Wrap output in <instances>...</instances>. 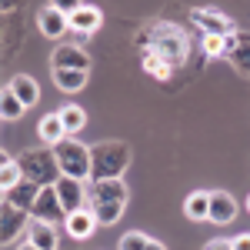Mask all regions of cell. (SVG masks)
I'll use <instances>...</instances> for the list:
<instances>
[{"mask_svg":"<svg viewBox=\"0 0 250 250\" xmlns=\"http://www.w3.org/2000/svg\"><path fill=\"white\" fill-rule=\"evenodd\" d=\"M54 154H57V164L63 177H74V180H87L90 170H94V157H90V147L80 144L77 137H63L60 144H54Z\"/></svg>","mask_w":250,"mask_h":250,"instance_id":"cell-4","label":"cell"},{"mask_svg":"<svg viewBox=\"0 0 250 250\" xmlns=\"http://www.w3.org/2000/svg\"><path fill=\"white\" fill-rule=\"evenodd\" d=\"M204 250H233V240H210Z\"/></svg>","mask_w":250,"mask_h":250,"instance_id":"cell-31","label":"cell"},{"mask_svg":"<svg viewBox=\"0 0 250 250\" xmlns=\"http://www.w3.org/2000/svg\"><path fill=\"white\" fill-rule=\"evenodd\" d=\"M23 237L40 250H57V244H60L57 227H54V224H43V220H30V227H27Z\"/></svg>","mask_w":250,"mask_h":250,"instance_id":"cell-14","label":"cell"},{"mask_svg":"<svg viewBox=\"0 0 250 250\" xmlns=\"http://www.w3.org/2000/svg\"><path fill=\"white\" fill-rule=\"evenodd\" d=\"M147 250H167V247H164L160 240H150V244H147Z\"/></svg>","mask_w":250,"mask_h":250,"instance_id":"cell-33","label":"cell"},{"mask_svg":"<svg viewBox=\"0 0 250 250\" xmlns=\"http://www.w3.org/2000/svg\"><path fill=\"white\" fill-rule=\"evenodd\" d=\"M0 213H3V217H0V220H3V227H0V240L10 247V244H17V240H20V233H27V227H30L34 217H30L27 210H20V207H14V204H7V200H3V210H0Z\"/></svg>","mask_w":250,"mask_h":250,"instance_id":"cell-7","label":"cell"},{"mask_svg":"<svg viewBox=\"0 0 250 250\" xmlns=\"http://www.w3.org/2000/svg\"><path fill=\"white\" fill-rule=\"evenodd\" d=\"M57 114H60V120H63V130H67L70 137H77L80 130H83V124H87V114H83V107H77V104L60 107Z\"/></svg>","mask_w":250,"mask_h":250,"instance_id":"cell-23","label":"cell"},{"mask_svg":"<svg viewBox=\"0 0 250 250\" xmlns=\"http://www.w3.org/2000/svg\"><path fill=\"white\" fill-rule=\"evenodd\" d=\"M184 213L190 220H210V193L207 190H193L187 200H184Z\"/></svg>","mask_w":250,"mask_h":250,"instance_id":"cell-20","label":"cell"},{"mask_svg":"<svg viewBox=\"0 0 250 250\" xmlns=\"http://www.w3.org/2000/svg\"><path fill=\"white\" fill-rule=\"evenodd\" d=\"M127 184L124 177L117 180H94V200H104V204H127Z\"/></svg>","mask_w":250,"mask_h":250,"instance_id":"cell-16","label":"cell"},{"mask_svg":"<svg viewBox=\"0 0 250 250\" xmlns=\"http://www.w3.org/2000/svg\"><path fill=\"white\" fill-rule=\"evenodd\" d=\"M190 23L204 34V37H230L233 34V20L213 7H193L190 10Z\"/></svg>","mask_w":250,"mask_h":250,"instance_id":"cell-5","label":"cell"},{"mask_svg":"<svg viewBox=\"0 0 250 250\" xmlns=\"http://www.w3.org/2000/svg\"><path fill=\"white\" fill-rule=\"evenodd\" d=\"M147 244H150V237L140 230H127L124 237H120V244H117V250H147Z\"/></svg>","mask_w":250,"mask_h":250,"instance_id":"cell-27","label":"cell"},{"mask_svg":"<svg viewBox=\"0 0 250 250\" xmlns=\"http://www.w3.org/2000/svg\"><path fill=\"white\" fill-rule=\"evenodd\" d=\"M50 74H54V83L60 90H67V94H77L87 83V70H60V67H54Z\"/></svg>","mask_w":250,"mask_h":250,"instance_id":"cell-22","label":"cell"},{"mask_svg":"<svg viewBox=\"0 0 250 250\" xmlns=\"http://www.w3.org/2000/svg\"><path fill=\"white\" fill-rule=\"evenodd\" d=\"M90 157H94L90 180H117V177H124V170L130 167V147L120 144V140L94 144L90 147Z\"/></svg>","mask_w":250,"mask_h":250,"instance_id":"cell-3","label":"cell"},{"mask_svg":"<svg viewBox=\"0 0 250 250\" xmlns=\"http://www.w3.org/2000/svg\"><path fill=\"white\" fill-rule=\"evenodd\" d=\"M17 250H40V247H34L30 240H23V244H17Z\"/></svg>","mask_w":250,"mask_h":250,"instance_id":"cell-34","label":"cell"},{"mask_svg":"<svg viewBox=\"0 0 250 250\" xmlns=\"http://www.w3.org/2000/svg\"><path fill=\"white\" fill-rule=\"evenodd\" d=\"M230 67L240 74L244 80H250V34H230L227 37V54Z\"/></svg>","mask_w":250,"mask_h":250,"instance_id":"cell-8","label":"cell"},{"mask_svg":"<svg viewBox=\"0 0 250 250\" xmlns=\"http://www.w3.org/2000/svg\"><path fill=\"white\" fill-rule=\"evenodd\" d=\"M23 110H27V107L20 104V97L7 87V90H3V97H0V117H3V120H20V117H23Z\"/></svg>","mask_w":250,"mask_h":250,"instance_id":"cell-26","label":"cell"},{"mask_svg":"<svg viewBox=\"0 0 250 250\" xmlns=\"http://www.w3.org/2000/svg\"><path fill=\"white\" fill-rule=\"evenodd\" d=\"M37 27H40V34L43 37H50V40H57L63 37L67 30H70V17L63 14V10H57V7H43V10H37Z\"/></svg>","mask_w":250,"mask_h":250,"instance_id":"cell-11","label":"cell"},{"mask_svg":"<svg viewBox=\"0 0 250 250\" xmlns=\"http://www.w3.org/2000/svg\"><path fill=\"white\" fill-rule=\"evenodd\" d=\"M20 180H23V170H20L17 157H10L7 150H3V157H0V187H3V193L14 190Z\"/></svg>","mask_w":250,"mask_h":250,"instance_id":"cell-21","label":"cell"},{"mask_svg":"<svg viewBox=\"0 0 250 250\" xmlns=\"http://www.w3.org/2000/svg\"><path fill=\"white\" fill-rule=\"evenodd\" d=\"M50 67L60 70H90V57L80 43H60L57 50L50 54Z\"/></svg>","mask_w":250,"mask_h":250,"instance_id":"cell-9","label":"cell"},{"mask_svg":"<svg viewBox=\"0 0 250 250\" xmlns=\"http://www.w3.org/2000/svg\"><path fill=\"white\" fill-rule=\"evenodd\" d=\"M63 227H67V233H70L74 240H87V237H90V233L97 230V213H94V210H87V207H83V210L70 213Z\"/></svg>","mask_w":250,"mask_h":250,"instance_id":"cell-17","label":"cell"},{"mask_svg":"<svg viewBox=\"0 0 250 250\" xmlns=\"http://www.w3.org/2000/svg\"><path fill=\"white\" fill-rule=\"evenodd\" d=\"M17 164H20V170H23V180H34L37 187H54L60 177H63L54 147H30V150H20Z\"/></svg>","mask_w":250,"mask_h":250,"instance_id":"cell-2","label":"cell"},{"mask_svg":"<svg viewBox=\"0 0 250 250\" xmlns=\"http://www.w3.org/2000/svg\"><path fill=\"white\" fill-rule=\"evenodd\" d=\"M233 250H250V233H240V237L233 240Z\"/></svg>","mask_w":250,"mask_h":250,"instance_id":"cell-32","label":"cell"},{"mask_svg":"<svg viewBox=\"0 0 250 250\" xmlns=\"http://www.w3.org/2000/svg\"><path fill=\"white\" fill-rule=\"evenodd\" d=\"M34 220H43V224H67V210L60 204V193L57 187H40V197L30 210Z\"/></svg>","mask_w":250,"mask_h":250,"instance_id":"cell-6","label":"cell"},{"mask_svg":"<svg viewBox=\"0 0 250 250\" xmlns=\"http://www.w3.org/2000/svg\"><path fill=\"white\" fill-rule=\"evenodd\" d=\"M247 210H250V197H247Z\"/></svg>","mask_w":250,"mask_h":250,"instance_id":"cell-35","label":"cell"},{"mask_svg":"<svg viewBox=\"0 0 250 250\" xmlns=\"http://www.w3.org/2000/svg\"><path fill=\"white\" fill-rule=\"evenodd\" d=\"M54 187H57V193H60V204H63V210H67V217L87 207V193H83V180H74V177H60V180L54 184Z\"/></svg>","mask_w":250,"mask_h":250,"instance_id":"cell-10","label":"cell"},{"mask_svg":"<svg viewBox=\"0 0 250 250\" xmlns=\"http://www.w3.org/2000/svg\"><path fill=\"white\" fill-rule=\"evenodd\" d=\"M137 50H154L167 60L170 67H184L190 57V37L180 23L170 20H154L137 34Z\"/></svg>","mask_w":250,"mask_h":250,"instance_id":"cell-1","label":"cell"},{"mask_svg":"<svg viewBox=\"0 0 250 250\" xmlns=\"http://www.w3.org/2000/svg\"><path fill=\"white\" fill-rule=\"evenodd\" d=\"M37 197H40V187L34 184V180H20L14 190L3 193V200H7V204H14V207H20V210H27V213L34 210Z\"/></svg>","mask_w":250,"mask_h":250,"instance_id":"cell-15","label":"cell"},{"mask_svg":"<svg viewBox=\"0 0 250 250\" xmlns=\"http://www.w3.org/2000/svg\"><path fill=\"white\" fill-rule=\"evenodd\" d=\"M50 7H57V10H63V14L70 17L74 10H80V7H83V0H50Z\"/></svg>","mask_w":250,"mask_h":250,"instance_id":"cell-29","label":"cell"},{"mask_svg":"<svg viewBox=\"0 0 250 250\" xmlns=\"http://www.w3.org/2000/svg\"><path fill=\"white\" fill-rule=\"evenodd\" d=\"M37 134H40V140H43L47 147L60 144V140L67 137V130H63V120H60V114H47V117H40Z\"/></svg>","mask_w":250,"mask_h":250,"instance_id":"cell-19","label":"cell"},{"mask_svg":"<svg viewBox=\"0 0 250 250\" xmlns=\"http://www.w3.org/2000/svg\"><path fill=\"white\" fill-rule=\"evenodd\" d=\"M204 54L207 57H224L227 54V37H204Z\"/></svg>","mask_w":250,"mask_h":250,"instance_id":"cell-28","label":"cell"},{"mask_svg":"<svg viewBox=\"0 0 250 250\" xmlns=\"http://www.w3.org/2000/svg\"><path fill=\"white\" fill-rule=\"evenodd\" d=\"M237 200L227 190H210V224H233L237 220Z\"/></svg>","mask_w":250,"mask_h":250,"instance_id":"cell-12","label":"cell"},{"mask_svg":"<svg viewBox=\"0 0 250 250\" xmlns=\"http://www.w3.org/2000/svg\"><path fill=\"white\" fill-rule=\"evenodd\" d=\"M124 207H127V204H104V200H94V207H90V210L97 213V224H100V227H110V224L120 220Z\"/></svg>","mask_w":250,"mask_h":250,"instance_id":"cell-25","label":"cell"},{"mask_svg":"<svg viewBox=\"0 0 250 250\" xmlns=\"http://www.w3.org/2000/svg\"><path fill=\"white\" fill-rule=\"evenodd\" d=\"M100 23H104V14H100V7H94V3H83L80 10H74L70 14V30H77V34H94V30H100Z\"/></svg>","mask_w":250,"mask_h":250,"instance_id":"cell-13","label":"cell"},{"mask_svg":"<svg viewBox=\"0 0 250 250\" xmlns=\"http://www.w3.org/2000/svg\"><path fill=\"white\" fill-rule=\"evenodd\" d=\"M7 87L20 97V104H23V107H34V104L40 100V87H37V80L30 77V74H17V77H10Z\"/></svg>","mask_w":250,"mask_h":250,"instance_id":"cell-18","label":"cell"},{"mask_svg":"<svg viewBox=\"0 0 250 250\" xmlns=\"http://www.w3.org/2000/svg\"><path fill=\"white\" fill-rule=\"evenodd\" d=\"M23 7H27V0H0V10H3V14H17Z\"/></svg>","mask_w":250,"mask_h":250,"instance_id":"cell-30","label":"cell"},{"mask_svg":"<svg viewBox=\"0 0 250 250\" xmlns=\"http://www.w3.org/2000/svg\"><path fill=\"white\" fill-rule=\"evenodd\" d=\"M140 63H144V70L154 74L157 80H170V74H173V67L160 57V54H154V50H140Z\"/></svg>","mask_w":250,"mask_h":250,"instance_id":"cell-24","label":"cell"}]
</instances>
